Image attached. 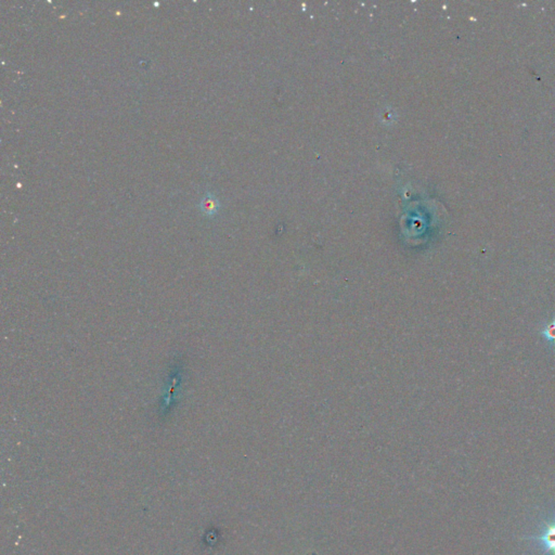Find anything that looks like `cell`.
I'll use <instances>...</instances> for the list:
<instances>
[{"instance_id": "obj_2", "label": "cell", "mask_w": 555, "mask_h": 555, "mask_svg": "<svg viewBox=\"0 0 555 555\" xmlns=\"http://www.w3.org/2000/svg\"><path fill=\"white\" fill-rule=\"evenodd\" d=\"M202 209L206 214H214L219 209V202L211 194H207L202 201Z\"/></svg>"}, {"instance_id": "obj_1", "label": "cell", "mask_w": 555, "mask_h": 555, "mask_svg": "<svg viewBox=\"0 0 555 555\" xmlns=\"http://www.w3.org/2000/svg\"><path fill=\"white\" fill-rule=\"evenodd\" d=\"M524 540L537 555H555V511L542 516L536 531Z\"/></svg>"}, {"instance_id": "obj_3", "label": "cell", "mask_w": 555, "mask_h": 555, "mask_svg": "<svg viewBox=\"0 0 555 555\" xmlns=\"http://www.w3.org/2000/svg\"><path fill=\"white\" fill-rule=\"evenodd\" d=\"M542 336L551 343H555V318L542 330Z\"/></svg>"}]
</instances>
